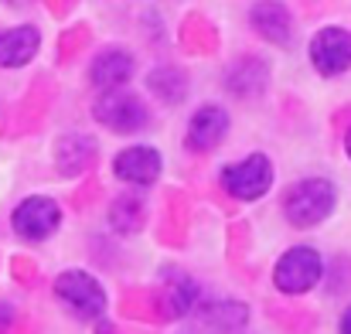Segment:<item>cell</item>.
I'll return each mask as SVG.
<instances>
[{"label":"cell","mask_w":351,"mask_h":334,"mask_svg":"<svg viewBox=\"0 0 351 334\" xmlns=\"http://www.w3.org/2000/svg\"><path fill=\"white\" fill-rule=\"evenodd\" d=\"M335 202H338V191H335L331 181L307 178V181H297L283 195V215L297 228H314L335 212Z\"/></svg>","instance_id":"obj_1"},{"label":"cell","mask_w":351,"mask_h":334,"mask_svg":"<svg viewBox=\"0 0 351 334\" xmlns=\"http://www.w3.org/2000/svg\"><path fill=\"white\" fill-rule=\"evenodd\" d=\"M55 294L62 304L72 307V314H79L82 321H96L106 311V294L103 283L96 276H89L86 270H65L55 280Z\"/></svg>","instance_id":"obj_2"},{"label":"cell","mask_w":351,"mask_h":334,"mask_svg":"<svg viewBox=\"0 0 351 334\" xmlns=\"http://www.w3.org/2000/svg\"><path fill=\"white\" fill-rule=\"evenodd\" d=\"M321 273H324L321 252L311 246H293L280 256V263L273 270V283L283 294H307L321 280Z\"/></svg>","instance_id":"obj_3"},{"label":"cell","mask_w":351,"mask_h":334,"mask_svg":"<svg viewBox=\"0 0 351 334\" xmlns=\"http://www.w3.org/2000/svg\"><path fill=\"white\" fill-rule=\"evenodd\" d=\"M269 184H273V164H269V157H263V154H252V157H245V160H239V164H229V167H222V188L239 198V202H256V198H263L266 191H269Z\"/></svg>","instance_id":"obj_4"},{"label":"cell","mask_w":351,"mask_h":334,"mask_svg":"<svg viewBox=\"0 0 351 334\" xmlns=\"http://www.w3.org/2000/svg\"><path fill=\"white\" fill-rule=\"evenodd\" d=\"M96 119L113 130V133H136L147 126V106L133 96V93H123V89H110V93H99L96 99Z\"/></svg>","instance_id":"obj_5"},{"label":"cell","mask_w":351,"mask_h":334,"mask_svg":"<svg viewBox=\"0 0 351 334\" xmlns=\"http://www.w3.org/2000/svg\"><path fill=\"white\" fill-rule=\"evenodd\" d=\"M311 62L321 75H341L351 69V31L345 27H321L311 38Z\"/></svg>","instance_id":"obj_6"},{"label":"cell","mask_w":351,"mask_h":334,"mask_svg":"<svg viewBox=\"0 0 351 334\" xmlns=\"http://www.w3.org/2000/svg\"><path fill=\"white\" fill-rule=\"evenodd\" d=\"M14 232L27 242H41L48 239L58 222H62V208L51 202V198H24L17 208H14Z\"/></svg>","instance_id":"obj_7"},{"label":"cell","mask_w":351,"mask_h":334,"mask_svg":"<svg viewBox=\"0 0 351 334\" xmlns=\"http://www.w3.org/2000/svg\"><path fill=\"white\" fill-rule=\"evenodd\" d=\"M226 133H229V112L222 106H215V103H208V106H202L188 119L184 143L191 150H212V147H219L226 140Z\"/></svg>","instance_id":"obj_8"},{"label":"cell","mask_w":351,"mask_h":334,"mask_svg":"<svg viewBox=\"0 0 351 334\" xmlns=\"http://www.w3.org/2000/svg\"><path fill=\"white\" fill-rule=\"evenodd\" d=\"M160 167H164V160L154 147H126L113 160V174L130 184H154Z\"/></svg>","instance_id":"obj_9"},{"label":"cell","mask_w":351,"mask_h":334,"mask_svg":"<svg viewBox=\"0 0 351 334\" xmlns=\"http://www.w3.org/2000/svg\"><path fill=\"white\" fill-rule=\"evenodd\" d=\"M130 75H133V58H130L123 48H106V51H99L96 62H93V69H89L93 86L103 89V93L126 86Z\"/></svg>","instance_id":"obj_10"},{"label":"cell","mask_w":351,"mask_h":334,"mask_svg":"<svg viewBox=\"0 0 351 334\" xmlns=\"http://www.w3.org/2000/svg\"><path fill=\"white\" fill-rule=\"evenodd\" d=\"M38 45H41V38H38V27H31V24L0 31V69L27 65L38 55Z\"/></svg>","instance_id":"obj_11"},{"label":"cell","mask_w":351,"mask_h":334,"mask_svg":"<svg viewBox=\"0 0 351 334\" xmlns=\"http://www.w3.org/2000/svg\"><path fill=\"white\" fill-rule=\"evenodd\" d=\"M249 24H252V31H256V34L269 38L273 45H287V41H290V27H293L290 10H287L283 3H276V0L256 3V7H252V14H249Z\"/></svg>","instance_id":"obj_12"},{"label":"cell","mask_w":351,"mask_h":334,"mask_svg":"<svg viewBox=\"0 0 351 334\" xmlns=\"http://www.w3.org/2000/svg\"><path fill=\"white\" fill-rule=\"evenodd\" d=\"M341 334H351V307L345 311V318H341Z\"/></svg>","instance_id":"obj_13"},{"label":"cell","mask_w":351,"mask_h":334,"mask_svg":"<svg viewBox=\"0 0 351 334\" xmlns=\"http://www.w3.org/2000/svg\"><path fill=\"white\" fill-rule=\"evenodd\" d=\"M348 154H351V133H348Z\"/></svg>","instance_id":"obj_14"},{"label":"cell","mask_w":351,"mask_h":334,"mask_svg":"<svg viewBox=\"0 0 351 334\" xmlns=\"http://www.w3.org/2000/svg\"><path fill=\"white\" fill-rule=\"evenodd\" d=\"M10 3H24V0H10Z\"/></svg>","instance_id":"obj_15"}]
</instances>
